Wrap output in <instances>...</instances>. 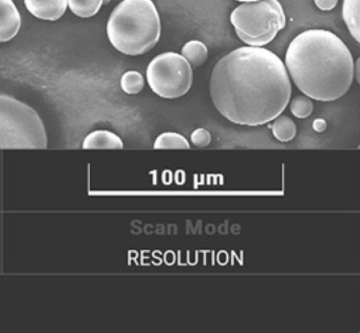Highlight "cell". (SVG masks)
<instances>
[{"mask_svg": "<svg viewBox=\"0 0 360 333\" xmlns=\"http://www.w3.org/2000/svg\"><path fill=\"white\" fill-rule=\"evenodd\" d=\"M338 4V0H315V4L321 11H330Z\"/></svg>", "mask_w": 360, "mask_h": 333, "instance_id": "obj_18", "label": "cell"}, {"mask_svg": "<svg viewBox=\"0 0 360 333\" xmlns=\"http://www.w3.org/2000/svg\"><path fill=\"white\" fill-rule=\"evenodd\" d=\"M69 8L77 16L89 18L98 14L103 6V0H68Z\"/></svg>", "mask_w": 360, "mask_h": 333, "instance_id": "obj_14", "label": "cell"}, {"mask_svg": "<svg viewBox=\"0 0 360 333\" xmlns=\"http://www.w3.org/2000/svg\"><path fill=\"white\" fill-rule=\"evenodd\" d=\"M104 2L105 4H107V2H109V0H103V4H104Z\"/></svg>", "mask_w": 360, "mask_h": 333, "instance_id": "obj_22", "label": "cell"}, {"mask_svg": "<svg viewBox=\"0 0 360 333\" xmlns=\"http://www.w3.org/2000/svg\"><path fill=\"white\" fill-rule=\"evenodd\" d=\"M271 122H273V124L269 126H271V131H273L274 136L278 141L286 143V141H292L294 137L296 136V124L288 116L280 114L279 116H277Z\"/></svg>", "mask_w": 360, "mask_h": 333, "instance_id": "obj_11", "label": "cell"}, {"mask_svg": "<svg viewBox=\"0 0 360 333\" xmlns=\"http://www.w3.org/2000/svg\"><path fill=\"white\" fill-rule=\"evenodd\" d=\"M285 67L299 91L324 103L342 97L355 73L351 51L326 30H307L297 35L286 51Z\"/></svg>", "mask_w": 360, "mask_h": 333, "instance_id": "obj_2", "label": "cell"}, {"mask_svg": "<svg viewBox=\"0 0 360 333\" xmlns=\"http://www.w3.org/2000/svg\"><path fill=\"white\" fill-rule=\"evenodd\" d=\"M22 17L13 0H0V42L13 39L20 30Z\"/></svg>", "mask_w": 360, "mask_h": 333, "instance_id": "obj_7", "label": "cell"}, {"mask_svg": "<svg viewBox=\"0 0 360 333\" xmlns=\"http://www.w3.org/2000/svg\"><path fill=\"white\" fill-rule=\"evenodd\" d=\"M236 1H240V2H250V1H258V0H236Z\"/></svg>", "mask_w": 360, "mask_h": 333, "instance_id": "obj_21", "label": "cell"}, {"mask_svg": "<svg viewBox=\"0 0 360 333\" xmlns=\"http://www.w3.org/2000/svg\"><path fill=\"white\" fill-rule=\"evenodd\" d=\"M107 35L111 44L126 55H143L161 37V19L153 0H123L109 17Z\"/></svg>", "mask_w": 360, "mask_h": 333, "instance_id": "obj_3", "label": "cell"}, {"mask_svg": "<svg viewBox=\"0 0 360 333\" xmlns=\"http://www.w3.org/2000/svg\"><path fill=\"white\" fill-rule=\"evenodd\" d=\"M191 143L198 148L207 147L212 141V135L205 129L200 128L193 131L191 135Z\"/></svg>", "mask_w": 360, "mask_h": 333, "instance_id": "obj_17", "label": "cell"}, {"mask_svg": "<svg viewBox=\"0 0 360 333\" xmlns=\"http://www.w3.org/2000/svg\"><path fill=\"white\" fill-rule=\"evenodd\" d=\"M144 77H143V75L140 72L128 71L122 76V90H123L126 94H139V93L144 89Z\"/></svg>", "mask_w": 360, "mask_h": 333, "instance_id": "obj_15", "label": "cell"}, {"mask_svg": "<svg viewBox=\"0 0 360 333\" xmlns=\"http://www.w3.org/2000/svg\"><path fill=\"white\" fill-rule=\"evenodd\" d=\"M31 14L43 20H58L66 12L68 0H25Z\"/></svg>", "mask_w": 360, "mask_h": 333, "instance_id": "obj_8", "label": "cell"}, {"mask_svg": "<svg viewBox=\"0 0 360 333\" xmlns=\"http://www.w3.org/2000/svg\"><path fill=\"white\" fill-rule=\"evenodd\" d=\"M182 56L191 63V67H198L205 63L208 50L200 40H191L182 48Z\"/></svg>", "mask_w": 360, "mask_h": 333, "instance_id": "obj_12", "label": "cell"}, {"mask_svg": "<svg viewBox=\"0 0 360 333\" xmlns=\"http://www.w3.org/2000/svg\"><path fill=\"white\" fill-rule=\"evenodd\" d=\"M238 37L250 46H264L285 27V14L279 0L244 2L231 14Z\"/></svg>", "mask_w": 360, "mask_h": 333, "instance_id": "obj_5", "label": "cell"}, {"mask_svg": "<svg viewBox=\"0 0 360 333\" xmlns=\"http://www.w3.org/2000/svg\"><path fill=\"white\" fill-rule=\"evenodd\" d=\"M342 18L354 39L360 42L359 0H343Z\"/></svg>", "mask_w": 360, "mask_h": 333, "instance_id": "obj_10", "label": "cell"}, {"mask_svg": "<svg viewBox=\"0 0 360 333\" xmlns=\"http://www.w3.org/2000/svg\"><path fill=\"white\" fill-rule=\"evenodd\" d=\"M147 81L151 90L165 99L184 96L193 81V67L182 56L174 52L162 53L149 63Z\"/></svg>", "mask_w": 360, "mask_h": 333, "instance_id": "obj_6", "label": "cell"}, {"mask_svg": "<svg viewBox=\"0 0 360 333\" xmlns=\"http://www.w3.org/2000/svg\"><path fill=\"white\" fill-rule=\"evenodd\" d=\"M123 148L122 139L107 130L94 131L86 136L83 143V149L85 150H119Z\"/></svg>", "mask_w": 360, "mask_h": 333, "instance_id": "obj_9", "label": "cell"}, {"mask_svg": "<svg viewBox=\"0 0 360 333\" xmlns=\"http://www.w3.org/2000/svg\"><path fill=\"white\" fill-rule=\"evenodd\" d=\"M155 150L191 149L188 141L179 133L166 132L159 135L153 143Z\"/></svg>", "mask_w": 360, "mask_h": 333, "instance_id": "obj_13", "label": "cell"}, {"mask_svg": "<svg viewBox=\"0 0 360 333\" xmlns=\"http://www.w3.org/2000/svg\"><path fill=\"white\" fill-rule=\"evenodd\" d=\"M210 96L227 120L241 126H262L288 107L292 84L283 61L262 46H241L214 65Z\"/></svg>", "mask_w": 360, "mask_h": 333, "instance_id": "obj_1", "label": "cell"}, {"mask_svg": "<svg viewBox=\"0 0 360 333\" xmlns=\"http://www.w3.org/2000/svg\"><path fill=\"white\" fill-rule=\"evenodd\" d=\"M48 136L39 114L26 103L0 94V149H46Z\"/></svg>", "mask_w": 360, "mask_h": 333, "instance_id": "obj_4", "label": "cell"}, {"mask_svg": "<svg viewBox=\"0 0 360 333\" xmlns=\"http://www.w3.org/2000/svg\"><path fill=\"white\" fill-rule=\"evenodd\" d=\"M313 129L316 131V132H323V131L326 129V120H324L323 118H317V119L314 120Z\"/></svg>", "mask_w": 360, "mask_h": 333, "instance_id": "obj_19", "label": "cell"}, {"mask_svg": "<svg viewBox=\"0 0 360 333\" xmlns=\"http://www.w3.org/2000/svg\"><path fill=\"white\" fill-rule=\"evenodd\" d=\"M290 109L295 117L304 119L313 113L314 103L307 95H299L290 101Z\"/></svg>", "mask_w": 360, "mask_h": 333, "instance_id": "obj_16", "label": "cell"}, {"mask_svg": "<svg viewBox=\"0 0 360 333\" xmlns=\"http://www.w3.org/2000/svg\"><path fill=\"white\" fill-rule=\"evenodd\" d=\"M356 73H354V76H356V79H357L358 84L360 82V78H359V59H358L357 61H356Z\"/></svg>", "mask_w": 360, "mask_h": 333, "instance_id": "obj_20", "label": "cell"}]
</instances>
